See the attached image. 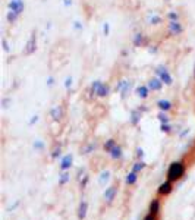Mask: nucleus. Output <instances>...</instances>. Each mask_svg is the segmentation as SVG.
Wrapping results in <instances>:
<instances>
[{"mask_svg": "<svg viewBox=\"0 0 195 220\" xmlns=\"http://www.w3.org/2000/svg\"><path fill=\"white\" fill-rule=\"evenodd\" d=\"M183 172H185L183 164L179 163V161H175V163L170 164V167H169V170H167V178H169L170 182H172V181H176V179H179L180 176H183Z\"/></svg>", "mask_w": 195, "mask_h": 220, "instance_id": "1", "label": "nucleus"}, {"mask_svg": "<svg viewBox=\"0 0 195 220\" xmlns=\"http://www.w3.org/2000/svg\"><path fill=\"white\" fill-rule=\"evenodd\" d=\"M156 73L159 75V78L163 81V84L166 85H172L173 82V79H172V76H170V73H169V70L166 68H159L156 70Z\"/></svg>", "mask_w": 195, "mask_h": 220, "instance_id": "2", "label": "nucleus"}, {"mask_svg": "<svg viewBox=\"0 0 195 220\" xmlns=\"http://www.w3.org/2000/svg\"><path fill=\"white\" fill-rule=\"evenodd\" d=\"M24 7H25L24 0H10V3H9V9H10V10H13V12H16L18 15L22 13Z\"/></svg>", "mask_w": 195, "mask_h": 220, "instance_id": "3", "label": "nucleus"}, {"mask_svg": "<svg viewBox=\"0 0 195 220\" xmlns=\"http://www.w3.org/2000/svg\"><path fill=\"white\" fill-rule=\"evenodd\" d=\"M169 31H170L172 35H179V34H182L183 28H182V25H180L177 21H170V24H169Z\"/></svg>", "mask_w": 195, "mask_h": 220, "instance_id": "4", "label": "nucleus"}, {"mask_svg": "<svg viewBox=\"0 0 195 220\" xmlns=\"http://www.w3.org/2000/svg\"><path fill=\"white\" fill-rule=\"evenodd\" d=\"M116 192H117L116 186H110V188H107L106 191H104V200H106L107 203H112V201L114 200Z\"/></svg>", "mask_w": 195, "mask_h": 220, "instance_id": "5", "label": "nucleus"}, {"mask_svg": "<svg viewBox=\"0 0 195 220\" xmlns=\"http://www.w3.org/2000/svg\"><path fill=\"white\" fill-rule=\"evenodd\" d=\"M161 87H163V81L160 78H154L148 82V88L153 91H159V90H161Z\"/></svg>", "mask_w": 195, "mask_h": 220, "instance_id": "6", "label": "nucleus"}, {"mask_svg": "<svg viewBox=\"0 0 195 220\" xmlns=\"http://www.w3.org/2000/svg\"><path fill=\"white\" fill-rule=\"evenodd\" d=\"M72 154H68V156H65L63 159H62V163H60V169L62 170H68L69 167L72 166Z\"/></svg>", "mask_w": 195, "mask_h": 220, "instance_id": "7", "label": "nucleus"}, {"mask_svg": "<svg viewBox=\"0 0 195 220\" xmlns=\"http://www.w3.org/2000/svg\"><path fill=\"white\" fill-rule=\"evenodd\" d=\"M172 192V184H170V181L169 182H164V184H161L159 186V194L160 195H167V194H170Z\"/></svg>", "mask_w": 195, "mask_h": 220, "instance_id": "8", "label": "nucleus"}, {"mask_svg": "<svg viewBox=\"0 0 195 220\" xmlns=\"http://www.w3.org/2000/svg\"><path fill=\"white\" fill-rule=\"evenodd\" d=\"M34 50H35V34H32V37L30 38V41L27 44V49L24 50V53L25 54H31Z\"/></svg>", "mask_w": 195, "mask_h": 220, "instance_id": "9", "label": "nucleus"}, {"mask_svg": "<svg viewBox=\"0 0 195 220\" xmlns=\"http://www.w3.org/2000/svg\"><path fill=\"white\" fill-rule=\"evenodd\" d=\"M87 210H88V203L87 201H81L79 208H78V217L79 219H84L87 216Z\"/></svg>", "mask_w": 195, "mask_h": 220, "instance_id": "10", "label": "nucleus"}, {"mask_svg": "<svg viewBox=\"0 0 195 220\" xmlns=\"http://www.w3.org/2000/svg\"><path fill=\"white\" fill-rule=\"evenodd\" d=\"M157 106H159V109L161 112H167V110L172 109V103L169 101V100H160V101L157 103Z\"/></svg>", "mask_w": 195, "mask_h": 220, "instance_id": "11", "label": "nucleus"}, {"mask_svg": "<svg viewBox=\"0 0 195 220\" xmlns=\"http://www.w3.org/2000/svg\"><path fill=\"white\" fill-rule=\"evenodd\" d=\"M148 91H150V88L145 87V85H141V87L137 88V94H138V97H141V99H147V97H148Z\"/></svg>", "mask_w": 195, "mask_h": 220, "instance_id": "12", "label": "nucleus"}, {"mask_svg": "<svg viewBox=\"0 0 195 220\" xmlns=\"http://www.w3.org/2000/svg\"><path fill=\"white\" fill-rule=\"evenodd\" d=\"M110 156H112L113 159H120V157H122V148H120L119 145H114V147L110 150Z\"/></svg>", "mask_w": 195, "mask_h": 220, "instance_id": "13", "label": "nucleus"}, {"mask_svg": "<svg viewBox=\"0 0 195 220\" xmlns=\"http://www.w3.org/2000/svg\"><path fill=\"white\" fill-rule=\"evenodd\" d=\"M160 210V203L159 200H153L151 201V204H150V213L151 214H157Z\"/></svg>", "mask_w": 195, "mask_h": 220, "instance_id": "14", "label": "nucleus"}, {"mask_svg": "<svg viewBox=\"0 0 195 220\" xmlns=\"http://www.w3.org/2000/svg\"><path fill=\"white\" fill-rule=\"evenodd\" d=\"M137 179H138V176H137L135 172H131V173L126 175V184H128V185H134V184L137 182Z\"/></svg>", "mask_w": 195, "mask_h": 220, "instance_id": "15", "label": "nucleus"}, {"mask_svg": "<svg viewBox=\"0 0 195 220\" xmlns=\"http://www.w3.org/2000/svg\"><path fill=\"white\" fill-rule=\"evenodd\" d=\"M52 118L54 120H60V118H62V109L59 106H56V107L52 109Z\"/></svg>", "mask_w": 195, "mask_h": 220, "instance_id": "16", "label": "nucleus"}, {"mask_svg": "<svg viewBox=\"0 0 195 220\" xmlns=\"http://www.w3.org/2000/svg\"><path fill=\"white\" fill-rule=\"evenodd\" d=\"M97 96L98 97H106V96H109V87L106 84H101V87L97 91Z\"/></svg>", "mask_w": 195, "mask_h": 220, "instance_id": "17", "label": "nucleus"}, {"mask_svg": "<svg viewBox=\"0 0 195 220\" xmlns=\"http://www.w3.org/2000/svg\"><path fill=\"white\" fill-rule=\"evenodd\" d=\"M69 179H71V175H69L68 172H63V173L60 175L59 184H60V185H65V184H68V182H69Z\"/></svg>", "mask_w": 195, "mask_h": 220, "instance_id": "18", "label": "nucleus"}, {"mask_svg": "<svg viewBox=\"0 0 195 220\" xmlns=\"http://www.w3.org/2000/svg\"><path fill=\"white\" fill-rule=\"evenodd\" d=\"M101 81H94L92 82V85H91V94H95L97 96V91H98V88L101 87Z\"/></svg>", "mask_w": 195, "mask_h": 220, "instance_id": "19", "label": "nucleus"}, {"mask_svg": "<svg viewBox=\"0 0 195 220\" xmlns=\"http://www.w3.org/2000/svg\"><path fill=\"white\" fill-rule=\"evenodd\" d=\"M109 176H110V173L109 172H103L101 175H100V179H98V182H100V185H104L107 181H109Z\"/></svg>", "mask_w": 195, "mask_h": 220, "instance_id": "20", "label": "nucleus"}, {"mask_svg": "<svg viewBox=\"0 0 195 220\" xmlns=\"http://www.w3.org/2000/svg\"><path fill=\"white\" fill-rule=\"evenodd\" d=\"M18 16H19V15H18V13H16V12H13V10H10V12L7 13V21H9V22L12 24V22H15V21H16V18H18Z\"/></svg>", "mask_w": 195, "mask_h": 220, "instance_id": "21", "label": "nucleus"}, {"mask_svg": "<svg viewBox=\"0 0 195 220\" xmlns=\"http://www.w3.org/2000/svg\"><path fill=\"white\" fill-rule=\"evenodd\" d=\"M114 145H116V144H114V139H109L106 144H104V150L110 153V150H112V148H113Z\"/></svg>", "mask_w": 195, "mask_h": 220, "instance_id": "22", "label": "nucleus"}, {"mask_svg": "<svg viewBox=\"0 0 195 220\" xmlns=\"http://www.w3.org/2000/svg\"><path fill=\"white\" fill-rule=\"evenodd\" d=\"M144 167H145V164H144L142 161H138V163H135V164H134V169H132V172H135V173H137V172L142 170Z\"/></svg>", "mask_w": 195, "mask_h": 220, "instance_id": "23", "label": "nucleus"}, {"mask_svg": "<svg viewBox=\"0 0 195 220\" xmlns=\"http://www.w3.org/2000/svg\"><path fill=\"white\" fill-rule=\"evenodd\" d=\"M159 119L161 123H169V118H167V115L164 113V112H160L159 113Z\"/></svg>", "mask_w": 195, "mask_h": 220, "instance_id": "24", "label": "nucleus"}, {"mask_svg": "<svg viewBox=\"0 0 195 220\" xmlns=\"http://www.w3.org/2000/svg\"><path fill=\"white\" fill-rule=\"evenodd\" d=\"M138 120H140V113H138V112H134V113H132V119H131L132 125H137Z\"/></svg>", "mask_w": 195, "mask_h": 220, "instance_id": "25", "label": "nucleus"}, {"mask_svg": "<svg viewBox=\"0 0 195 220\" xmlns=\"http://www.w3.org/2000/svg\"><path fill=\"white\" fill-rule=\"evenodd\" d=\"M142 43V34H137L135 35V40H134V44L135 46H141Z\"/></svg>", "mask_w": 195, "mask_h": 220, "instance_id": "26", "label": "nucleus"}, {"mask_svg": "<svg viewBox=\"0 0 195 220\" xmlns=\"http://www.w3.org/2000/svg\"><path fill=\"white\" fill-rule=\"evenodd\" d=\"M34 148H35V150H43V148H44V144H43L41 141H35V142H34Z\"/></svg>", "mask_w": 195, "mask_h": 220, "instance_id": "27", "label": "nucleus"}, {"mask_svg": "<svg viewBox=\"0 0 195 220\" xmlns=\"http://www.w3.org/2000/svg\"><path fill=\"white\" fill-rule=\"evenodd\" d=\"M150 22H151V24H160V22H161V18H160V16H156V15H154V16L150 19Z\"/></svg>", "mask_w": 195, "mask_h": 220, "instance_id": "28", "label": "nucleus"}, {"mask_svg": "<svg viewBox=\"0 0 195 220\" xmlns=\"http://www.w3.org/2000/svg\"><path fill=\"white\" fill-rule=\"evenodd\" d=\"M161 131H163V132H170V125L161 123Z\"/></svg>", "mask_w": 195, "mask_h": 220, "instance_id": "29", "label": "nucleus"}, {"mask_svg": "<svg viewBox=\"0 0 195 220\" xmlns=\"http://www.w3.org/2000/svg\"><path fill=\"white\" fill-rule=\"evenodd\" d=\"M65 87H66L68 90L72 87V78H71V76H68V78H66V81H65Z\"/></svg>", "mask_w": 195, "mask_h": 220, "instance_id": "30", "label": "nucleus"}, {"mask_svg": "<svg viewBox=\"0 0 195 220\" xmlns=\"http://www.w3.org/2000/svg\"><path fill=\"white\" fill-rule=\"evenodd\" d=\"M169 18H170V21H177V19H179V15L175 13V12H170V13H169Z\"/></svg>", "mask_w": 195, "mask_h": 220, "instance_id": "31", "label": "nucleus"}, {"mask_svg": "<svg viewBox=\"0 0 195 220\" xmlns=\"http://www.w3.org/2000/svg\"><path fill=\"white\" fill-rule=\"evenodd\" d=\"M103 31H104V35H109V31H110V27H109V24H104V27H103Z\"/></svg>", "mask_w": 195, "mask_h": 220, "instance_id": "32", "label": "nucleus"}, {"mask_svg": "<svg viewBox=\"0 0 195 220\" xmlns=\"http://www.w3.org/2000/svg\"><path fill=\"white\" fill-rule=\"evenodd\" d=\"M52 156H53L54 159H56V157H59V156H60V147H59V148H56V150L53 151V154H52Z\"/></svg>", "mask_w": 195, "mask_h": 220, "instance_id": "33", "label": "nucleus"}, {"mask_svg": "<svg viewBox=\"0 0 195 220\" xmlns=\"http://www.w3.org/2000/svg\"><path fill=\"white\" fill-rule=\"evenodd\" d=\"M137 156H138L140 159H142V156H144V151H142V148H138V150H137Z\"/></svg>", "mask_w": 195, "mask_h": 220, "instance_id": "34", "label": "nucleus"}, {"mask_svg": "<svg viewBox=\"0 0 195 220\" xmlns=\"http://www.w3.org/2000/svg\"><path fill=\"white\" fill-rule=\"evenodd\" d=\"M53 84H54V79L52 78V76H49V79H47V85H49V87H52Z\"/></svg>", "mask_w": 195, "mask_h": 220, "instance_id": "35", "label": "nucleus"}, {"mask_svg": "<svg viewBox=\"0 0 195 220\" xmlns=\"http://www.w3.org/2000/svg\"><path fill=\"white\" fill-rule=\"evenodd\" d=\"M144 220H156V216L150 213V214H148V216H147V217H145V219H144Z\"/></svg>", "mask_w": 195, "mask_h": 220, "instance_id": "36", "label": "nucleus"}, {"mask_svg": "<svg viewBox=\"0 0 195 220\" xmlns=\"http://www.w3.org/2000/svg\"><path fill=\"white\" fill-rule=\"evenodd\" d=\"M3 46H4V51H9V46H7V41L3 40Z\"/></svg>", "mask_w": 195, "mask_h": 220, "instance_id": "37", "label": "nucleus"}, {"mask_svg": "<svg viewBox=\"0 0 195 220\" xmlns=\"http://www.w3.org/2000/svg\"><path fill=\"white\" fill-rule=\"evenodd\" d=\"M37 120H38V116H32V119L30 120V125H32V123H34V122H37Z\"/></svg>", "mask_w": 195, "mask_h": 220, "instance_id": "38", "label": "nucleus"}, {"mask_svg": "<svg viewBox=\"0 0 195 220\" xmlns=\"http://www.w3.org/2000/svg\"><path fill=\"white\" fill-rule=\"evenodd\" d=\"M63 3H65V6H71V4H72V0H65Z\"/></svg>", "mask_w": 195, "mask_h": 220, "instance_id": "39", "label": "nucleus"}, {"mask_svg": "<svg viewBox=\"0 0 195 220\" xmlns=\"http://www.w3.org/2000/svg\"><path fill=\"white\" fill-rule=\"evenodd\" d=\"M73 27H75L76 30H81V28H82V27L79 25V22H75V25H73Z\"/></svg>", "mask_w": 195, "mask_h": 220, "instance_id": "40", "label": "nucleus"}]
</instances>
